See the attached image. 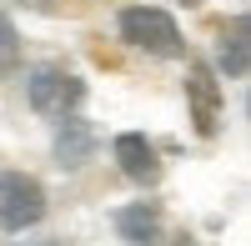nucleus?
<instances>
[{
  "instance_id": "obj_1",
  "label": "nucleus",
  "mask_w": 251,
  "mask_h": 246,
  "mask_svg": "<svg viewBox=\"0 0 251 246\" xmlns=\"http://www.w3.org/2000/svg\"><path fill=\"white\" fill-rule=\"evenodd\" d=\"M25 96H30V111L35 116L66 121V116H75L80 100H86V80H80L75 71H66V66H40L25 80Z\"/></svg>"
},
{
  "instance_id": "obj_2",
  "label": "nucleus",
  "mask_w": 251,
  "mask_h": 246,
  "mask_svg": "<svg viewBox=\"0 0 251 246\" xmlns=\"http://www.w3.org/2000/svg\"><path fill=\"white\" fill-rule=\"evenodd\" d=\"M121 35L131 40L136 50H151V55H181L186 50L176 20L166 10H156V5H126L121 10Z\"/></svg>"
},
{
  "instance_id": "obj_3",
  "label": "nucleus",
  "mask_w": 251,
  "mask_h": 246,
  "mask_svg": "<svg viewBox=\"0 0 251 246\" xmlns=\"http://www.w3.org/2000/svg\"><path fill=\"white\" fill-rule=\"evenodd\" d=\"M46 216V186L25 171H0V231H30Z\"/></svg>"
},
{
  "instance_id": "obj_4",
  "label": "nucleus",
  "mask_w": 251,
  "mask_h": 246,
  "mask_svg": "<svg viewBox=\"0 0 251 246\" xmlns=\"http://www.w3.org/2000/svg\"><path fill=\"white\" fill-rule=\"evenodd\" d=\"M186 106H191V126L196 136H216L221 131V111H226V96H221V80L206 60H191L186 66Z\"/></svg>"
},
{
  "instance_id": "obj_5",
  "label": "nucleus",
  "mask_w": 251,
  "mask_h": 246,
  "mask_svg": "<svg viewBox=\"0 0 251 246\" xmlns=\"http://www.w3.org/2000/svg\"><path fill=\"white\" fill-rule=\"evenodd\" d=\"M111 151H116V161H121V171L131 176V181H141V186H151V181L161 176V156H156V146H151L141 131H121Z\"/></svg>"
},
{
  "instance_id": "obj_6",
  "label": "nucleus",
  "mask_w": 251,
  "mask_h": 246,
  "mask_svg": "<svg viewBox=\"0 0 251 246\" xmlns=\"http://www.w3.org/2000/svg\"><path fill=\"white\" fill-rule=\"evenodd\" d=\"M116 231L131 246H156L161 241V206L156 201H131L116 211Z\"/></svg>"
},
{
  "instance_id": "obj_7",
  "label": "nucleus",
  "mask_w": 251,
  "mask_h": 246,
  "mask_svg": "<svg viewBox=\"0 0 251 246\" xmlns=\"http://www.w3.org/2000/svg\"><path fill=\"white\" fill-rule=\"evenodd\" d=\"M96 151V136H91V126L86 121H60V136H55V156H60V166H80Z\"/></svg>"
},
{
  "instance_id": "obj_8",
  "label": "nucleus",
  "mask_w": 251,
  "mask_h": 246,
  "mask_svg": "<svg viewBox=\"0 0 251 246\" xmlns=\"http://www.w3.org/2000/svg\"><path fill=\"white\" fill-rule=\"evenodd\" d=\"M246 60H251V50H246V20L236 15L231 30H221V66H226L231 80H241L246 75Z\"/></svg>"
},
{
  "instance_id": "obj_9",
  "label": "nucleus",
  "mask_w": 251,
  "mask_h": 246,
  "mask_svg": "<svg viewBox=\"0 0 251 246\" xmlns=\"http://www.w3.org/2000/svg\"><path fill=\"white\" fill-rule=\"evenodd\" d=\"M15 60H20V35L10 25V15H0V71H10Z\"/></svg>"
},
{
  "instance_id": "obj_10",
  "label": "nucleus",
  "mask_w": 251,
  "mask_h": 246,
  "mask_svg": "<svg viewBox=\"0 0 251 246\" xmlns=\"http://www.w3.org/2000/svg\"><path fill=\"white\" fill-rule=\"evenodd\" d=\"M186 5H201V0H186Z\"/></svg>"
},
{
  "instance_id": "obj_11",
  "label": "nucleus",
  "mask_w": 251,
  "mask_h": 246,
  "mask_svg": "<svg viewBox=\"0 0 251 246\" xmlns=\"http://www.w3.org/2000/svg\"><path fill=\"white\" fill-rule=\"evenodd\" d=\"M40 246H55V241H40Z\"/></svg>"
}]
</instances>
